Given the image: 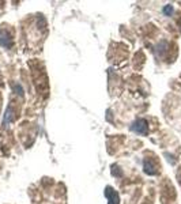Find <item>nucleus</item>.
<instances>
[{"mask_svg":"<svg viewBox=\"0 0 181 204\" xmlns=\"http://www.w3.org/2000/svg\"><path fill=\"white\" fill-rule=\"evenodd\" d=\"M131 131H134L135 133L137 135H142V136H146L148 133V124L144 118H137L134 124L131 125Z\"/></svg>","mask_w":181,"mask_h":204,"instance_id":"f257e3e1","label":"nucleus"},{"mask_svg":"<svg viewBox=\"0 0 181 204\" xmlns=\"http://www.w3.org/2000/svg\"><path fill=\"white\" fill-rule=\"evenodd\" d=\"M12 44H14L12 35L10 34L7 30L0 29V46H3V48H6V49H10V48H12Z\"/></svg>","mask_w":181,"mask_h":204,"instance_id":"f03ea898","label":"nucleus"},{"mask_svg":"<svg viewBox=\"0 0 181 204\" xmlns=\"http://www.w3.org/2000/svg\"><path fill=\"white\" fill-rule=\"evenodd\" d=\"M105 197L108 200V204H120V197L118 193L113 189L112 186H106L105 188Z\"/></svg>","mask_w":181,"mask_h":204,"instance_id":"7ed1b4c3","label":"nucleus"},{"mask_svg":"<svg viewBox=\"0 0 181 204\" xmlns=\"http://www.w3.org/2000/svg\"><path fill=\"white\" fill-rule=\"evenodd\" d=\"M143 169H144V173L148 174V176H155L157 173H158V170H157V165H154L153 162H151V159H144V162H143Z\"/></svg>","mask_w":181,"mask_h":204,"instance_id":"20e7f679","label":"nucleus"},{"mask_svg":"<svg viewBox=\"0 0 181 204\" xmlns=\"http://www.w3.org/2000/svg\"><path fill=\"white\" fill-rule=\"evenodd\" d=\"M15 118L14 116V110H12V106H8L6 110V113H4V118H3V124L4 125H8L10 122H12Z\"/></svg>","mask_w":181,"mask_h":204,"instance_id":"39448f33","label":"nucleus"},{"mask_svg":"<svg viewBox=\"0 0 181 204\" xmlns=\"http://www.w3.org/2000/svg\"><path fill=\"white\" fill-rule=\"evenodd\" d=\"M167 49H169V44H167V41H161V42L157 45V53L159 54V57H163L165 53L167 52Z\"/></svg>","mask_w":181,"mask_h":204,"instance_id":"423d86ee","label":"nucleus"},{"mask_svg":"<svg viewBox=\"0 0 181 204\" xmlns=\"http://www.w3.org/2000/svg\"><path fill=\"white\" fill-rule=\"evenodd\" d=\"M12 90H14V92L15 94H18L19 97H23V89H22V86H21L19 83L12 84Z\"/></svg>","mask_w":181,"mask_h":204,"instance_id":"0eeeda50","label":"nucleus"},{"mask_svg":"<svg viewBox=\"0 0 181 204\" xmlns=\"http://www.w3.org/2000/svg\"><path fill=\"white\" fill-rule=\"evenodd\" d=\"M173 11H174V8H173V5H170V4L165 5V7L162 8V12H163L166 16H170V15H172Z\"/></svg>","mask_w":181,"mask_h":204,"instance_id":"6e6552de","label":"nucleus"},{"mask_svg":"<svg viewBox=\"0 0 181 204\" xmlns=\"http://www.w3.org/2000/svg\"><path fill=\"white\" fill-rule=\"evenodd\" d=\"M118 169H120V167H117V166L113 165V166H112V174H113L115 177H123V171L118 170Z\"/></svg>","mask_w":181,"mask_h":204,"instance_id":"1a4fd4ad","label":"nucleus"}]
</instances>
